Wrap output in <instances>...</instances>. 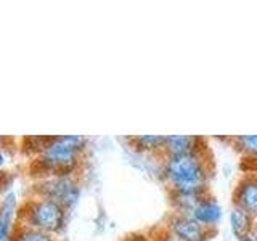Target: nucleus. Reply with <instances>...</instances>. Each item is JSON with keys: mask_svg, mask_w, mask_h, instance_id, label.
Wrapping results in <instances>:
<instances>
[{"mask_svg": "<svg viewBox=\"0 0 257 241\" xmlns=\"http://www.w3.org/2000/svg\"><path fill=\"white\" fill-rule=\"evenodd\" d=\"M166 177L175 193H203L207 169L198 153L171 156L166 163Z\"/></svg>", "mask_w": 257, "mask_h": 241, "instance_id": "nucleus-1", "label": "nucleus"}, {"mask_svg": "<svg viewBox=\"0 0 257 241\" xmlns=\"http://www.w3.org/2000/svg\"><path fill=\"white\" fill-rule=\"evenodd\" d=\"M85 140L82 137H55L47 139L44 147L40 148V164L47 171L63 174L71 171L77 163L79 153L82 151Z\"/></svg>", "mask_w": 257, "mask_h": 241, "instance_id": "nucleus-2", "label": "nucleus"}, {"mask_svg": "<svg viewBox=\"0 0 257 241\" xmlns=\"http://www.w3.org/2000/svg\"><path fill=\"white\" fill-rule=\"evenodd\" d=\"M26 219L32 228L40 231H58L64 222V207L52 199L32 203L28 207Z\"/></svg>", "mask_w": 257, "mask_h": 241, "instance_id": "nucleus-3", "label": "nucleus"}, {"mask_svg": "<svg viewBox=\"0 0 257 241\" xmlns=\"http://www.w3.org/2000/svg\"><path fill=\"white\" fill-rule=\"evenodd\" d=\"M42 190L47 195V199H52L63 207L72 206L79 196L77 185L69 177H56L53 180H48Z\"/></svg>", "mask_w": 257, "mask_h": 241, "instance_id": "nucleus-4", "label": "nucleus"}, {"mask_svg": "<svg viewBox=\"0 0 257 241\" xmlns=\"http://www.w3.org/2000/svg\"><path fill=\"white\" fill-rule=\"evenodd\" d=\"M172 231L180 241H204L207 238L206 225L196 222L190 215H180L172 220Z\"/></svg>", "mask_w": 257, "mask_h": 241, "instance_id": "nucleus-5", "label": "nucleus"}, {"mask_svg": "<svg viewBox=\"0 0 257 241\" xmlns=\"http://www.w3.org/2000/svg\"><path fill=\"white\" fill-rule=\"evenodd\" d=\"M236 204L251 215H257V179H246L239 183Z\"/></svg>", "mask_w": 257, "mask_h": 241, "instance_id": "nucleus-6", "label": "nucleus"}, {"mask_svg": "<svg viewBox=\"0 0 257 241\" xmlns=\"http://www.w3.org/2000/svg\"><path fill=\"white\" fill-rule=\"evenodd\" d=\"M190 217H193L196 222L209 227V225H215L217 222L220 220L222 207L212 199H203L195 209H193V212H191Z\"/></svg>", "mask_w": 257, "mask_h": 241, "instance_id": "nucleus-7", "label": "nucleus"}, {"mask_svg": "<svg viewBox=\"0 0 257 241\" xmlns=\"http://www.w3.org/2000/svg\"><path fill=\"white\" fill-rule=\"evenodd\" d=\"M198 139L187 135H174L167 137L164 148H167L171 156H180V155H191L198 153Z\"/></svg>", "mask_w": 257, "mask_h": 241, "instance_id": "nucleus-8", "label": "nucleus"}, {"mask_svg": "<svg viewBox=\"0 0 257 241\" xmlns=\"http://www.w3.org/2000/svg\"><path fill=\"white\" fill-rule=\"evenodd\" d=\"M251 214L246 212L244 209H241L239 206H236L231 212V228L233 233L239 238L244 239L249 235V228H251Z\"/></svg>", "mask_w": 257, "mask_h": 241, "instance_id": "nucleus-9", "label": "nucleus"}, {"mask_svg": "<svg viewBox=\"0 0 257 241\" xmlns=\"http://www.w3.org/2000/svg\"><path fill=\"white\" fill-rule=\"evenodd\" d=\"M13 214H15V195H8L2 207V212H0V241H7L10 238Z\"/></svg>", "mask_w": 257, "mask_h": 241, "instance_id": "nucleus-10", "label": "nucleus"}, {"mask_svg": "<svg viewBox=\"0 0 257 241\" xmlns=\"http://www.w3.org/2000/svg\"><path fill=\"white\" fill-rule=\"evenodd\" d=\"M13 241H52V238L45 231L36 228H23L18 233H15Z\"/></svg>", "mask_w": 257, "mask_h": 241, "instance_id": "nucleus-11", "label": "nucleus"}, {"mask_svg": "<svg viewBox=\"0 0 257 241\" xmlns=\"http://www.w3.org/2000/svg\"><path fill=\"white\" fill-rule=\"evenodd\" d=\"M167 137H155V135H145L137 139V142L140 143V148L145 150H156V148H164Z\"/></svg>", "mask_w": 257, "mask_h": 241, "instance_id": "nucleus-12", "label": "nucleus"}, {"mask_svg": "<svg viewBox=\"0 0 257 241\" xmlns=\"http://www.w3.org/2000/svg\"><path fill=\"white\" fill-rule=\"evenodd\" d=\"M239 142L243 143V147L247 151L257 153V135H249V137H241Z\"/></svg>", "mask_w": 257, "mask_h": 241, "instance_id": "nucleus-13", "label": "nucleus"}, {"mask_svg": "<svg viewBox=\"0 0 257 241\" xmlns=\"http://www.w3.org/2000/svg\"><path fill=\"white\" fill-rule=\"evenodd\" d=\"M4 163H5V153H4L2 147H0V167L4 166Z\"/></svg>", "mask_w": 257, "mask_h": 241, "instance_id": "nucleus-14", "label": "nucleus"}, {"mask_svg": "<svg viewBox=\"0 0 257 241\" xmlns=\"http://www.w3.org/2000/svg\"><path fill=\"white\" fill-rule=\"evenodd\" d=\"M161 241H180L179 238H174V236H166V238H163Z\"/></svg>", "mask_w": 257, "mask_h": 241, "instance_id": "nucleus-15", "label": "nucleus"}]
</instances>
